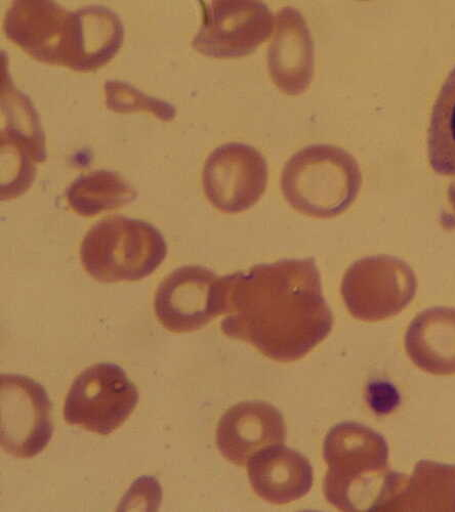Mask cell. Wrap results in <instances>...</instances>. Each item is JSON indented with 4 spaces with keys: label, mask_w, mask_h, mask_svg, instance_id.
<instances>
[{
    "label": "cell",
    "mask_w": 455,
    "mask_h": 512,
    "mask_svg": "<svg viewBox=\"0 0 455 512\" xmlns=\"http://www.w3.org/2000/svg\"><path fill=\"white\" fill-rule=\"evenodd\" d=\"M220 302L223 333L276 362L305 358L334 327L311 258L261 264L221 277Z\"/></svg>",
    "instance_id": "1"
},
{
    "label": "cell",
    "mask_w": 455,
    "mask_h": 512,
    "mask_svg": "<svg viewBox=\"0 0 455 512\" xmlns=\"http://www.w3.org/2000/svg\"><path fill=\"white\" fill-rule=\"evenodd\" d=\"M389 454L385 438L368 426L335 425L323 444L326 500L343 511L388 510L405 478L391 471Z\"/></svg>",
    "instance_id": "2"
},
{
    "label": "cell",
    "mask_w": 455,
    "mask_h": 512,
    "mask_svg": "<svg viewBox=\"0 0 455 512\" xmlns=\"http://www.w3.org/2000/svg\"><path fill=\"white\" fill-rule=\"evenodd\" d=\"M362 185L358 162L333 145H312L295 154L283 168L281 189L286 202L302 215L330 219L342 215Z\"/></svg>",
    "instance_id": "3"
},
{
    "label": "cell",
    "mask_w": 455,
    "mask_h": 512,
    "mask_svg": "<svg viewBox=\"0 0 455 512\" xmlns=\"http://www.w3.org/2000/svg\"><path fill=\"white\" fill-rule=\"evenodd\" d=\"M80 262L101 283L135 282L151 276L167 259L168 244L151 224L112 217L94 225L80 244Z\"/></svg>",
    "instance_id": "4"
},
{
    "label": "cell",
    "mask_w": 455,
    "mask_h": 512,
    "mask_svg": "<svg viewBox=\"0 0 455 512\" xmlns=\"http://www.w3.org/2000/svg\"><path fill=\"white\" fill-rule=\"evenodd\" d=\"M139 399L137 387L120 366L95 364L73 381L64 418L70 425L106 437L130 418Z\"/></svg>",
    "instance_id": "5"
},
{
    "label": "cell",
    "mask_w": 455,
    "mask_h": 512,
    "mask_svg": "<svg viewBox=\"0 0 455 512\" xmlns=\"http://www.w3.org/2000/svg\"><path fill=\"white\" fill-rule=\"evenodd\" d=\"M418 278L404 261L390 255L361 259L346 271L341 292L350 314L363 322L399 315L418 291Z\"/></svg>",
    "instance_id": "6"
},
{
    "label": "cell",
    "mask_w": 455,
    "mask_h": 512,
    "mask_svg": "<svg viewBox=\"0 0 455 512\" xmlns=\"http://www.w3.org/2000/svg\"><path fill=\"white\" fill-rule=\"evenodd\" d=\"M4 30L32 59L75 69L81 37L78 10L70 12L54 2L19 0L7 11Z\"/></svg>",
    "instance_id": "7"
},
{
    "label": "cell",
    "mask_w": 455,
    "mask_h": 512,
    "mask_svg": "<svg viewBox=\"0 0 455 512\" xmlns=\"http://www.w3.org/2000/svg\"><path fill=\"white\" fill-rule=\"evenodd\" d=\"M52 402L41 384L30 377H0V441L3 450L20 459L43 452L52 440Z\"/></svg>",
    "instance_id": "8"
},
{
    "label": "cell",
    "mask_w": 455,
    "mask_h": 512,
    "mask_svg": "<svg viewBox=\"0 0 455 512\" xmlns=\"http://www.w3.org/2000/svg\"><path fill=\"white\" fill-rule=\"evenodd\" d=\"M202 25L192 48L217 59L239 58L254 53L272 34L275 18L261 2L202 3Z\"/></svg>",
    "instance_id": "9"
},
{
    "label": "cell",
    "mask_w": 455,
    "mask_h": 512,
    "mask_svg": "<svg viewBox=\"0 0 455 512\" xmlns=\"http://www.w3.org/2000/svg\"><path fill=\"white\" fill-rule=\"evenodd\" d=\"M268 164L252 146L230 143L214 150L202 173L203 191L224 213H240L255 206L268 184Z\"/></svg>",
    "instance_id": "10"
},
{
    "label": "cell",
    "mask_w": 455,
    "mask_h": 512,
    "mask_svg": "<svg viewBox=\"0 0 455 512\" xmlns=\"http://www.w3.org/2000/svg\"><path fill=\"white\" fill-rule=\"evenodd\" d=\"M220 280L213 271L185 266L159 284L154 295L158 322L176 334L191 333L221 316Z\"/></svg>",
    "instance_id": "11"
},
{
    "label": "cell",
    "mask_w": 455,
    "mask_h": 512,
    "mask_svg": "<svg viewBox=\"0 0 455 512\" xmlns=\"http://www.w3.org/2000/svg\"><path fill=\"white\" fill-rule=\"evenodd\" d=\"M285 422L281 412L262 401L239 403L221 418L217 446L222 456L245 467L260 452L284 445Z\"/></svg>",
    "instance_id": "12"
},
{
    "label": "cell",
    "mask_w": 455,
    "mask_h": 512,
    "mask_svg": "<svg viewBox=\"0 0 455 512\" xmlns=\"http://www.w3.org/2000/svg\"><path fill=\"white\" fill-rule=\"evenodd\" d=\"M268 71L276 88L289 96L307 92L314 75V44L309 26L296 9L283 8L275 20Z\"/></svg>",
    "instance_id": "13"
},
{
    "label": "cell",
    "mask_w": 455,
    "mask_h": 512,
    "mask_svg": "<svg viewBox=\"0 0 455 512\" xmlns=\"http://www.w3.org/2000/svg\"><path fill=\"white\" fill-rule=\"evenodd\" d=\"M247 467L255 493L272 504L300 500L313 487L314 471L310 461L284 445L260 452L248 462Z\"/></svg>",
    "instance_id": "14"
},
{
    "label": "cell",
    "mask_w": 455,
    "mask_h": 512,
    "mask_svg": "<svg viewBox=\"0 0 455 512\" xmlns=\"http://www.w3.org/2000/svg\"><path fill=\"white\" fill-rule=\"evenodd\" d=\"M409 359L421 370L440 376L455 374V309L435 307L409 324L404 338Z\"/></svg>",
    "instance_id": "15"
},
{
    "label": "cell",
    "mask_w": 455,
    "mask_h": 512,
    "mask_svg": "<svg viewBox=\"0 0 455 512\" xmlns=\"http://www.w3.org/2000/svg\"><path fill=\"white\" fill-rule=\"evenodd\" d=\"M46 137L40 125L7 119L2 127V200L16 199L35 180L36 164L46 161Z\"/></svg>",
    "instance_id": "16"
},
{
    "label": "cell",
    "mask_w": 455,
    "mask_h": 512,
    "mask_svg": "<svg viewBox=\"0 0 455 512\" xmlns=\"http://www.w3.org/2000/svg\"><path fill=\"white\" fill-rule=\"evenodd\" d=\"M388 510L455 511V465L420 461Z\"/></svg>",
    "instance_id": "17"
},
{
    "label": "cell",
    "mask_w": 455,
    "mask_h": 512,
    "mask_svg": "<svg viewBox=\"0 0 455 512\" xmlns=\"http://www.w3.org/2000/svg\"><path fill=\"white\" fill-rule=\"evenodd\" d=\"M78 11L81 37L74 71L93 72L118 54L123 45L124 26L115 12L103 6H88Z\"/></svg>",
    "instance_id": "18"
},
{
    "label": "cell",
    "mask_w": 455,
    "mask_h": 512,
    "mask_svg": "<svg viewBox=\"0 0 455 512\" xmlns=\"http://www.w3.org/2000/svg\"><path fill=\"white\" fill-rule=\"evenodd\" d=\"M136 198L137 192L130 183L105 169L81 175L66 191L70 209L84 218H94L103 212L121 208Z\"/></svg>",
    "instance_id": "19"
},
{
    "label": "cell",
    "mask_w": 455,
    "mask_h": 512,
    "mask_svg": "<svg viewBox=\"0 0 455 512\" xmlns=\"http://www.w3.org/2000/svg\"><path fill=\"white\" fill-rule=\"evenodd\" d=\"M428 157L436 174L455 176V68L443 83L433 106Z\"/></svg>",
    "instance_id": "20"
},
{
    "label": "cell",
    "mask_w": 455,
    "mask_h": 512,
    "mask_svg": "<svg viewBox=\"0 0 455 512\" xmlns=\"http://www.w3.org/2000/svg\"><path fill=\"white\" fill-rule=\"evenodd\" d=\"M104 90L106 106L113 112H147L164 122H170L176 117V108L171 103L147 96L126 81L107 80Z\"/></svg>",
    "instance_id": "21"
},
{
    "label": "cell",
    "mask_w": 455,
    "mask_h": 512,
    "mask_svg": "<svg viewBox=\"0 0 455 512\" xmlns=\"http://www.w3.org/2000/svg\"><path fill=\"white\" fill-rule=\"evenodd\" d=\"M367 402L375 413L386 415L400 404V395L392 383L384 380L372 381L367 387Z\"/></svg>",
    "instance_id": "22"
},
{
    "label": "cell",
    "mask_w": 455,
    "mask_h": 512,
    "mask_svg": "<svg viewBox=\"0 0 455 512\" xmlns=\"http://www.w3.org/2000/svg\"><path fill=\"white\" fill-rule=\"evenodd\" d=\"M449 202L455 212V183L451 184L448 190Z\"/></svg>",
    "instance_id": "23"
}]
</instances>
